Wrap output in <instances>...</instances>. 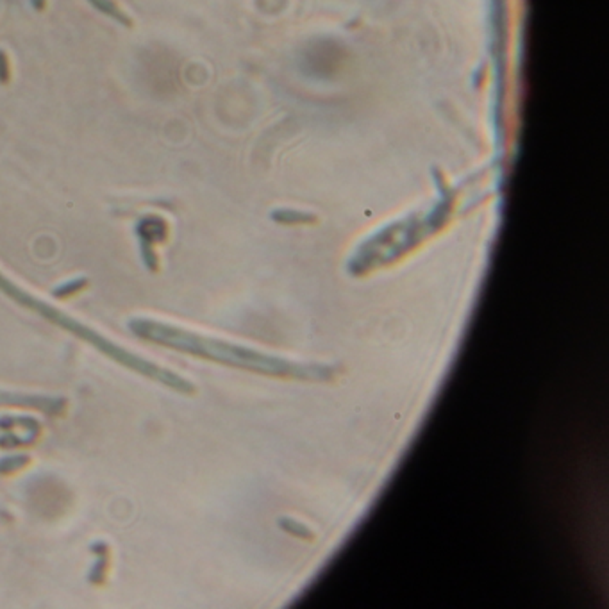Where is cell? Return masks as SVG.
Masks as SVG:
<instances>
[{
  "instance_id": "obj_1",
  "label": "cell",
  "mask_w": 609,
  "mask_h": 609,
  "mask_svg": "<svg viewBox=\"0 0 609 609\" xmlns=\"http://www.w3.org/2000/svg\"><path fill=\"white\" fill-rule=\"evenodd\" d=\"M0 293H4L6 297H9V299L18 304V306L39 314V316L47 320V322L68 331V333L74 334L75 338H79L82 342L89 343V345L95 347L98 352L108 356L109 359L117 361L120 365L127 366V368L134 370V372L141 373V376L148 377V379L155 380V383H161V385L168 386V388L172 390H177V392L184 393L191 392L190 380L183 379L181 376L172 372V370L163 368V366L158 365V363L143 359V357L138 356V354L117 345V343L111 342L109 338H105L104 334L98 333V331L91 329V327L79 322L77 319H74L70 314H66L65 311H61L59 307L52 306V304L45 302V300L38 299V297H34L32 293H29V291L24 290L20 284H16L15 281L9 279L4 272H0Z\"/></svg>"
},
{
  "instance_id": "obj_2",
  "label": "cell",
  "mask_w": 609,
  "mask_h": 609,
  "mask_svg": "<svg viewBox=\"0 0 609 609\" xmlns=\"http://www.w3.org/2000/svg\"><path fill=\"white\" fill-rule=\"evenodd\" d=\"M167 222L160 217H143L136 224V234L140 238L141 245V257H143L145 267L155 272L160 267V261L154 252V245L161 243L167 240Z\"/></svg>"
},
{
  "instance_id": "obj_3",
  "label": "cell",
  "mask_w": 609,
  "mask_h": 609,
  "mask_svg": "<svg viewBox=\"0 0 609 609\" xmlns=\"http://www.w3.org/2000/svg\"><path fill=\"white\" fill-rule=\"evenodd\" d=\"M0 406H13V408H27L45 411L49 415H59L65 409V399L38 393H22L11 390H0Z\"/></svg>"
},
{
  "instance_id": "obj_4",
  "label": "cell",
  "mask_w": 609,
  "mask_h": 609,
  "mask_svg": "<svg viewBox=\"0 0 609 609\" xmlns=\"http://www.w3.org/2000/svg\"><path fill=\"white\" fill-rule=\"evenodd\" d=\"M88 4L95 9V11L102 13L108 18L115 20L117 24H120L122 27L132 29L134 27V22H132L131 16L120 8V6L115 2V0H88Z\"/></svg>"
},
{
  "instance_id": "obj_5",
  "label": "cell",
  "mask_w": 609,
  "mask_h": 609,
  "mask_svg": "<svg viewBox=\"0 0 609 609\" xmlns=\"http://www.w3.org/2000/svg\"><path fill=\"white\" fill-rule=\"evenodd\" d=\"M88 284H89V281L86 279V277H77V279L70 281V283L61 284V286L56 288V290L52 291V295H54L56 299H66V297L75 295V293H79V291L84 290Z\"/></svg>"
},
{
  "instance_id": "obj_6",
  "label": "cell",
  "mask_w": 609,
  "mask_h": 609,
  "mask_svg": "<svg viewBox=\"0 0 609 609\" xmlns=\"http://www.w3.org/2000/svg\"><path fill=\"white\" fill-rule=\"evenodd\" d=\"M11 81V63L8 52L0 49V86L9 84Z\"/></svg>"
},
{
  "instance_id": "obj_7",
  "label": "cell",
  "mask_w": 609,
  "mask_h": 609,
  "mask_svg": "<svg viewBox=\"0 0 609 609\" xmlns=\"http://www.w3.org/2000/svg\"><path fill=\"white\" fill-rule=\"evenodd\" d=\"M29 2H31V8L34 9L36 13H43L45 8H47V0H29Z\"/></svg>"
}]
</instances>
